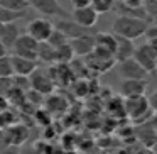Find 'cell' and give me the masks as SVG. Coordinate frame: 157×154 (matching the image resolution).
Instances as JSON below:
<instances>
[{
    "mask_svg": "<svg viewBox=\"0 0 157 154\" xmlns=\"http://www.w3.org/2000/svg\"><path fill=\"white\" fill-rule=\"evenodd\" d=\"M14 88L21 92H29L31 90V78L27 76H14Z\"/></svg>",
    "mask_w": 157,
    "mask_h": 154,
    "instance_id": "obj_27",
    "label": "cell"
},
{
    "mask_svg": "<svg viewBox=\"0 0 157 154\" xmlns=\"http://www.w3.org/2000/svg\"><path fill=\"white\" fill-rule=\"evenodd\" d=\"M135 51H137V48H135V44H133V41L125 39V38H118V36H117V51H115L117 63L132 59L133 56H135Z\"/></svg>",
    "mask_w": 157,
    "mask_h": 154,
    "instance_id": "obj_17",
    "label": "cell"
},
{
    "mask_svg": "<svg viewBox=\"0 0 157 154\" xmlns=\"http://www.w3.org/2000/svg\"><path fill=\"white\" fill-rule=\"evenodd\" d=\"M73 9L78 10V9H86V7H91V0H71Z\"/></svg>",
    "mask_w": 157,
    "mask_h": 154,
    "instance_id": "obj_30",
    "label": "cell"
},
{
    "mask_svg": "<svg viewBox=\"0 0 157 154\" xmlns=\"http://www.w3.org/2000/svg\"><path fill=\"white\" fill-rule=\"evenodd\" d=\"M0 154H22L21 147L17 146H10V144H4L0 147Z\"/></svg>",
    "mask_w": 157,
    "mask_h": 154,
    "instance_id": "obj_29",
    "label": "cell"
},
{
    "mask_svg": "<svg viewBox=\"0 0 157 154\" xmlns=\"http://www.w3.org/2000/svg\"><path fill=\"white\" fill-rule=\"evenodd\" d=\"M69 2H71V0H69Z\"/></svg>",
    "mask_w": 157,
    "mask_h": 154,
    "instance_id": "obj_37",
    "label": "cell"
},
{
    "mask_svg": "<svg viewBox=\"0 0 157 154\" xmlns=\"http://www.w3.org/2000/svg\"><path fill=\"white\" fill-rule=\"evenodd\" d=\"M31 90L41 93V95H51L54 92V80L51 78L49 73L37 69L31 76Z\"/></svg>",
    "mask_w": 157,
    "mask_h": 154,
    "instance_id": "obj_10",
    "label": "cell"
},
{
    "mask_svg": "<svg viewBox=\"0 0 157 154\" xmlns=\"http://www.w3.org/2000/svg\"><path fill=\"white\" fill-rule=\"evenodd\" d=\"M56 29H59V31H61L63 34H64L66 38L69 39V41H73V39H78V38H83V36L93 34L91 29L83 27V26H79L78 22L71 21V19H61V21L56 24Z\"/></svg>",
    "mask_w": 157,
    "mask_h": 154,
    "instance_id": "obj_11",
    "label": "cell"
},
{
    "mask_svg": "<svg viewBox=\"0 0 157 154\" xmlns=\"http://www.w3.org/2000/svg\"><path fill=\"white\" fill-rule=\"evenodd\" d=\"M123 105H125V113L130 117L132 120H142L147 119L152 112L150 109L149 98L145 95L144 97H135V98H125L123 100Z\"/></svg>",
    "mask_w": 157,
    "mask_h": 154,
    "instance_id": "obj_3",
    "label": "cell"
},
{
    "mask_svg": "<svg viewBox=\"0 0 157 154\" xmlns=\"http://www.w3.org/2000/svg\"><path fill=\"white\" fill-rule=\"evenodd\" d=\"M145 36H147V39H157V26H150Z\"/></svg>",
    "mask_w": 157,
    "mask_h": 154,
    "instance_id": "obj_33",
    "label": "cell"
},
{
    "mask_svg": "<svg viewBox=\"0 0 157 154\" xmlns=\"http://www.w3.org/2000/svg\"><path fill=\"white\" fill-rule=\"evenodd\" d=\"M133 59H135V61L139 63V65L142 66L149 75H150V73H154V71H157V54L154 53V49L150 48L147 42L137 48Z\"/></svg>",
    "mask_w": 157,
    "mask_h": 154,
    "instance_id": "obj_8",
    "label": "cell"
},
{
    "mask_svg": "<svg viewBox=\"0 0 157 154\" xmlns=\"http://www.w3.org/2000/svg\"><path fill=\"white\" fill-rule=\"evenodd\" d=\"M149 103H150V109L155 110V112H157V90H155V92H154L152 95L149 97Z\"/></svg>",
    "mask_w": 157,
    "mask_h": 154,
    "instance_id": "obj_32",
    "label": "cell"
},
{
    "mask_svg": "<svg viewBox=\"0 0 157 154\" xmlns=\"http://www.w3.org/2000/svg\"><path fill=\"white\" fill-rule=\"evenodd\" d=\"M14 76V66H12V56L0 58V78H12Z\"/></svg>",
    "mask_w": 157,
    "mask_h": 154,
    "instance_id": "obj_23",
    "label": "cell"
},
{
    "mask_svg": "<svg viewBox=\"0 0 157 154\" xmlns=\"http://www.w3.org/2000/svg\"><path fill=\"white\" fill-rule=\"evenodd\" d=\"M5 144V130L4 129H0V147Z\"/></svg>",
    "mask_w": 157,
    "mask_h": 154,
    "instance_id": "obj_36",
    "label": "cell"
},
{
    "mask_svg": "<svg viewBox=\"0 0 157 154\" xmlns=\"http://www.w3.org/2000/svg\"><path fill=\"white\" fill-rule=\"evenodd\" d=\"M147 44L154 49V53L157 54V39H147Z\"/></svg>",
    "mask_w": 157,
    "mask_h": 154,
    "instance_id": "obj_34",
    "label": "cell"
},
{
    "mask_svg": "<svg viewBox=\"0 0 157 154\" xmlns=\"http://www.w3.org/2000/svg\"><path fill=\"white\" fill-rule=\"evenodd\" d=\"M7 51H9V49L5 48V46L2 44V42H0V58H4V56H9V54H7Z\"/></svg>",
    "mask_w": 157,
    "mask_h": 154,
    "instance_id": "obj_35",
    "label": "cell"
},
{
    "mask_svg": "<svg viewBox=\"0 0 157 154\" xmlns=\"http://www.w3.org/2000/svg\"><path fill=\"white\" fill-rule=\"evenodd\" d=\"M98 12L93 7H86V9H78V10H73V21L78 22L79 26L86 29H91L96 26L98 22Z\"/></svg>",
    "mask_w": 157,
    "mask_h": 154,
    "instance_id": "obj_15",
    "label": "cell"
},
{
    "mask_svg": "<svg viewBox=\"0 0 157 154\" xmlns=\"http://www.w3.org/2000/svg\"><path fill=\"white\" fill-rule=\"evenodd\" d=\"M117 63L115 56L112 53L105 51V49H100V48H95V51L86 58V65H88L90 69H95L98 73H105L108 71L110 68H113Z\"/></svg>",
    "mask_w": 157,
    "mask_h": 154,
    "instance_id": "obj_4",
    "label": "cell"
},
{
    "mask_svg": "<svg viewBox=\"0 0 157 154\" xmlns=\"http://www.w3.org/2000/svg\"><path fill=\"white\" fill-rule=\"evenodd\" d=\"M21 36H22L21 29H19V26L15 22H12V24H2V27H0V42L7 49L14 48Z\"/></svg>",
    "mask_w": 157,
    "mask_h": 154,
    "instance_id": "obj_16",
    "label": "cell"
},
{
    "mask_svg": "<svg viewBox=\"0 0 157 154\" xmlns=\"http://www.w3.org/2000/svg\"><path fill=\"white\" fill-rule=\"evenodd\" d=\"M29 137V129L24 124H14L9 129H5V144L21 147Z\"/></svg>",
    "mask_w": 157,
    "mask_h": 154,
    "instance_id": "obj_13",
    "label": "cell"
},
{
    "mask_svg": "<svg viewBox=\"0 0 157 154\" xmlns=\"http://www.w3.org/2000/svg\"><path fill=\"white\" fill-rule=\"evenodd\" d=\"M14 124H17V122H15V119H14V115H12L10 110L0 113V129L5 130V129H9L10 125H14Z\"/></svg>",
    "mask_w": 157,
    "mask_h": 154,
    "instance_id": "obj_28",
    "label": "cell"
},
{
    "mask_svg": "<svg viewBox=\"0 0 157 154\" xmlns=\"http://www.w3.org/2000/svg\"><path fill=\"white\" fill-rule=\"evenodd\" d=\"M12 66H14V76H27V78H31L39 69L37 61L21 58V56H15V54H12Z\"/></svg>",
    "mask_w": 157,
    "mask_h": 154,
    "instance_id": "obj_12",
    "label": "cell"
},
{
    "mask_svg": "<svg viewBox=\"0 0 157 154\" xmlns=\"http://www.w3.org/2000/svg\"><path fill=\"white\" fill-rule=\"evenodd\" d=\"M56 26L52 24L49 19L46 17H37L32 19L25 27V34H29L31 38H34L37 42H48L51 34L54 32Z\"/></svg>",
    "mask_w": 157,
    "mask_h": 154,
    "instance_id": "obj_2",
    "label": "cell"
},
{
    "mask_svg": "<svg viewBox=\"0 0 157 154\" xmlns=\"http://www.w3.org/2000/svg\"><path fill=\"white\" fill-rule=\"evenodd\" d=\"M7 110H10V102H9L7 97H2V95H0V113H2V112H7Z\"/></svg>",
    "mask_w": 157,
    "mask_h": 154,
    "instance_id": "obj_31",
    "label": "cell"
},
{
    "mask_svg": "<svg viewBox=\"0 0 157 154\" xmlns=\"http://www.w3.org/2000/svg\"><path fill=\"white\" fill-rule=\"evenodd\" d=\"M147 80H122L120 83V97L125 98H135V97H144L147 93Z\"/></svg>",
    "mask_w": 157,
    "mask_h": 154,
    "instance_id": "obj_9",
    "label": "cell"
},
{
    "mask_svg": "<svg viewBox=\"0 0 157 154\" xmlns=\"http://www.w3.org/2000/svg\"><path fill=\"white\" fill-rule=\"evenodd\" d=\"M14 90V76L12 78H0V95L9 97Z\"/></svg>",
    "mask_w": 157,
    "mask_h": 154,
    "instance_id": "obj_26",
    "label": "cell"
},
{
    "mask_svg": "<svg viewBox=\"0 0 157 154\" xmlns=\"http://www.w3.org/2000/svg\"><path fill=\"white\" fill-rule=\"evenodd\" d=\"M71 42V48L75 51L76 56H85L88 58L96 48V42H95V34H90V36H83V38H78V39H73Z\"/></svg>",
    "mask_w": 157,
    "mask_h": 154,
    "instance_id": "obj_14",
    "label": "cell"
},
{
    "mask_svg": "<svg viewBox=\"0 0 157 154\" xmlns=\"http://www.w3.org/2000/svg\"><path fill=\"white\" fill-rule=\"evenodd\" d=\"M48 42H49V44H51L54 49H58V48H61V46L68 44L69 39L66 38V36L63 34V32L59 31V29H54V32L51 34V38H49V41H48Z\"/></svg>",
    "mask_w": 157,
    "mask_h": 154,
    "instance_id": "obj_25",
    "label": "cell"
},
{
    "mask_svg": "<svg viewBox=\"0 0 157 154\" xmlns=\"http://www.w3.org/2000/svg\"><path fill=\"white\" fill-rule=\"evenodd\" d=\"M0 7H5L14 12H25V9L31 5H29V0H0Z\"/></svg>",
    "mask_w": 157,
    "mask_h": 154,
    "instance_id": "obj_21",
    "label": "cell"
},
{
    "mask_svg": "<svg viewBox=\"0 0 157 154\" xmlns=\"http://www.w3.org/2000/svg\"><path fill=\"white\" fill-rule=\"evenodd\" d=\"M91 7L101 15L115 9V0H91Z\"/></svg>",
    "mask_w": 157,
    "mask_h": 154,
    "instance_id": "obj_24",
    "label": "cell"
},
{
    "mask_svg": "<svg viewBox=\"0 0 157 154\" xmlns=\"http://www.w3.org/2000/svg\"><path fill=\"white\" fill-rule=\"evenodd\" d=\"M29 5L46 17H68V14L59 5L58 0H29Z\"/></svg>",
    "mask_w": 157,
    "mask_h": 154,
    "instance_id": "obj_7",
    "label": "cell"
},
{
    "mask_svg": "<svg viewBox=\"0 0 157 154\" xmlns=\"http://www.w3.org/2000/svg\"><path fill=\"white\" fill-rule=\"evenodd\" d=\"M39 44L34 38H31L29 34H22L21 38L17 39L15 46L12 48L15 56H21V58H27V59H34V61H39Z\"/></svg>",
    "mask_w": 157,
    "mask_h": 154,
    "instance_id": "obj_5",
    "label": "cell"
},
{
    "mask_svg": "<svg viewBox=\"0 0 157 154\" xmlns=\"http://www.w3.org/2000/svg\"><path fill=\"white\" fill-rule=\"evenodd\" d=\"M25 15V12H14L5 7H0V24H12Z\"/></svg>",
    "mask_w": 157,
    "mask_h": 154,
    "instance_id": "obj_22",
    "label": "cell"
},
{
    "mask_svg": "<svg viewBox=\"0 0 157 154\" xmlns=\"http://www.w3.org/2000/svg\"><path fill=\"white\" fill-rule=\"evenodd\" d=\"M149 22L144 19H137V17H128V15H118L117 21L113 22V34L118 38H125L130 41L142 38L147 34L149 31Z\"/></svg>",
    "mask_w": 157,
    "mask_h": 154,
    "instance_id": "obj_1",
    "label": "cell"
},
{
    "mask_svg": "<svg viewBox=\"0 0 157 154\" xmlns=\"http://www.w3.org/2000/svg\"><path fill=\"white\" fill-rule=\"evenodd\" d=\"M75 56L76 54L71 48V42H68V44H64V46L56 49V63H58V65H69V63H73Z\"/></svg>",
    "mask_w": 157,
    "mask_h": 154,
    "instance_id": "obj_19",
    "label": "cell"
},
{
    "mask_svg": "<svg viewBox=\"0 0 157 154\" xmlns=\"http://www.w3.org/2000/svg\"><path fill=\"white\" fill-rule=\"evenodd\" d=\"M37 59L39 61H44V63H56V49L49 42H41L39 44Z\"/></svg>",
    "mask_w": 157,
    "mask_h": 154,
    "instance_id": "obj_20",
    "label": "cell"
},
{
    "mask_svg": "<svg viewBox=\"0 0 157 154\" xmlns=\"http://www.w3.org/2000/svg\"><path fill=\"white\" fill-rule=\"evenodd\" d=\"M95 42H96V48L100 49H105V51L112 53L115 56L117 51V36L113 32H96L95 34Z\"/></svg>",
    "mask_w": 157,
    "mask_h": 154,
    "instance_id": "obj_18",
    "label": "cell"
},
{
    "mask_svg": "<svg viewBox=\"0 0 157 154\" xmlns=\"http://www.w3.org/2000/svg\"><path fill=\"white\" fill-rule=\"evenodd\" d=\"M117 73L122 80H147L149 73L135 61V59H127V61L117 63Z\"/></svg>",
    "mask_w": 157,
    "mask_h": 154,
    "instance_id": "obj_6",
    "label": "cell"
}]
</instances>
